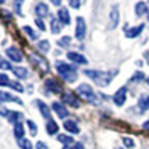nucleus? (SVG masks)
<instances>
[{
    "mask_svg": "<svg viewBox=\"0 0 149 149\" xmlns=\"http://www.w3.org/2000/svg\"><path fill=\"white\" fill-rule=\"evenodd\" d=\"M68 58L71 59L72 63H77V64H87V58H85V56H82L80 53L69 52V53H68Z\"/></svg>",
    "mask_w": 149,
    "mask_h": 149,
    "instance_id": "9d476101",
    "label": "nucleus"
},
{
    "mask_svg": "<svg viewBox=\"0 0 149 149\" xmlns=\"http://www.w3.org/2000/svg\"><path fill=\"white\" fill-rule=\"evenodd\" d=\"M116 149H122V148H116Z\"/></svg>",
    "mask_w": 149,
    "mask_h": 149,
    "instance_id": "09e8293b",
    "label": "nucleus"
},
{
    "mask_svg": "<svg viewBox=\"0 0 149 149\" xmlns=\"http://www.w3.org/2000/svg\"><path fill=\"white\" fill-rule=\"evenodd\" d=\"M77 95L82 98V100L88 101V103H93V104H96V103H98L96 95H95L93 88H91L90 85H87V84L79 85V87H77Z\"/></svg>",
    "mask_w": 149,
    "mask_h": 149,
    "instance_id": "7ed1b4c3",
    "label": "nucleus"
},
{
    "mask_svg": "<svg viewBox=\"0 0 149 149\" xmlns=\"http://www.w3.org/2000/svg\"><path fill=\"white\" fill-rule=\"evenodd\" d=\"M31 58H32L34 61L37 63V66H40V68H42V71H43V72H47V71H48V64H47V61H45V59H42V58H37V56L34 55V53L31 55Z\"/></svg>",
    "mask_w": 149,
    "mask_h": 149,
    "instance_id": "412c9836",
    "label": "nucleus"
},
{
    "mask_svg": "<svg viewBox=\"0 0 149 149\" xmlns=\"http://www.w3.org/2000/svg\"><path fill=\"white\" fill-rule=\"evenodd\" d=\"M122 141H123V144H125L127 148H135V141H133L132 138H128V136H125Z\"/></svg>",
    "mask_w": 149,
    "mask_h": 149,
    "instance_id": "7c9ffc66",
    "label": "nucleus"
},
{
    "mask_svg": "<svg viewBox=\"0 0 149 149\" xmlns=\"http://www.w3.org/2000/svg\"><path fill=\"white\" fill-rule=\"evenodd\" d=\"M117 24H119V7L114 5L111 8V15H109V29L117 27Z\"/></svg>",
    "mask_w": 149,
    "mask_h": 149,
    "instance_id": "423d86ee",
    "label": "nucleus"
},
{
    "mask_svg": "<svg viewBox=\"0 0 149 149\" xmlns=\"http://www.w3.org/2000/svg\"><path fill=\"white\" fill-rule=\"evenodd\" d=\"M45 87L48 88V90H52L53 93H61V85L58 84V82L55 80V79H50V80L45 82Z\"/></svg>",
    "mask_w": 149,
    "mask_h": 149,
    "instance_id": "ddd939ff",
    "label": "nucleus"
},
{
    "mask_svg": "<svg viewBox=\"0 0 149 149\" xmlns=\"http://www.w3.org/2000/svg\"><path fill=\"white\" fill-rule=\"evenodd\" d=\"M143 29H144V24H139V26L132 27V29H125V36L128 39H135V37H138L143 32Z\"/></svg>",
    "mask_w": 149,
    "mask_h": 149,
    "instance_id": "1a4fd4ad",
    "label": "nucleus"
},
{
    "mask_svg": "<svg viewBox=\"0 0 149 149\" xmlns=\"http://www.w3.org/2000/svg\"><path fill=\"white\" fill-rule=\"evenodd\" d=\"M39 50H40V52H43V53L48 52V50H50V42H48V40H40V42H39Z\"/></svg>",
    "mask_w": 149,
    "mask_h": 149,
    "instance_id": "cd10ccee",
    "label": "nucleus"
},
{
    "mask_svg": "<svg viewBox=\"0 0 149 149\" xmlns=\"http://www.w3.org/2000/svg\"><path fill=\"white\" fill-rule=\"evenodd\" d=\"M55 68H56V71H58V74L61 75L66 82H74L75 79H77V71H75L74 66L66 64V63H63V61H58L55 64Z\"/></svg>",
    "mask_w": 149,
    "mask_h": 149,
    "instance_id": "f03ea898",
    "label": "nucleus"
},
{
    "mask_svg": "<svg viewBox=\"0 0 149 149\" xmlns=\"http://www.w3.org/2000/svg\"><path fill=\"white\" fill-rule=\"evenodd\" d=\"M63 103L69 104V106H72V107H79V106H80L77 96H75L74 93H71V91H66V93L63 95Z\"/></svg>",
    "mask_w": 149,
    "mask_h": 149,
    "instance_id": "39448f33",
    "label": "nucleus"
},
{
    "mask_svg": "<svg viewBox=\"0 0 149 149\" xmlns=\"http://www.w3.org/2000/svg\"><path fill=\"white\" fill-rule=\"evenodd\" d=\"M19 119H23V114L21 112H10L8 114V120H10V122H16L18 123Z\"/></svg>",
    "mask_w": 149,
    "mask_h": 149,
    "instance_id": "bb28decb",
    "label": "nucleus"
},
{
    "mask_svg": "<svg viewBox=\"0 0 149 149\" xmlns=\"http://www.w3.org/2000/svg\"><path fill=\"white\" fill-rule=\"evenodd\" d=\"M8 114H10V112H8V111L5 109V107L2 106V104H0V116H7V117H8Z\"/></svg>",
    "mask_w": 149,
    "mask_h": 149,
    "instance_id": "ea45409f",
    "label": "nucleus"
},
{
    "mask_svg": "<svg viewBox=\"0 0 149 149\" xmlns=\"http://www.w3.org/2000/svg\"><path fill=\"white\" fill-rule=\"evenodd\" d=\"M146 82H148V85H149V77H148V79H146Z\"/></svg>",
    "mask_w": 149,
    "mask_h": 149,
    "instance_id": "49530a36",
    "label": "nucleus"
},
{
    "mask_svg": "<svg viewBox=\"0 0 149 149\" xmlns=\"http://www.w3.org/2000/svg\"><path fill=\"white\" fill-rule=\"evenodd\" d=\"M58 43H59V45H61V47H63V45H64V47H68L69 43H71V37H63V39L59 40Z\"/></svg>",
    "mask_w": 149,
    "mask_h": 149,
    "instance_id": "c9c22d12",
    "label": "nucleus"
},
{
    "mask_svg": "<svg viewBox=\"0 0 149 149\" xmlns=\"http://www.w3.org/2000/svg\"><path fill=\"white\" fill-rule=\"evenodd\" d=\"M58 141L68 146V144H72V143H74V139H72L71 136H68V135H59V136H58Z\"/></svg>",
    "mask_w": 149,
    "mask_h": 149,
    "instance_id": "393cba45",
    "label": "nucleus"
},
{
    "mask_svg": "<svg viewBox=\"0 0 149 149\" xmlns=\"http://www.w3.org/2000/svg\"><path fill=\"white\" fill-rule=\"evenodd\" d=\"M125 98H127V88L122 87V88H119V90L116 91V95H114V103H116L117 106H123Z\"/></svg>",
    "mask_w": 149,
    "mask_h": 149,
    "instance_id": "0eeeda50",
    "label": "nucleus"
},
{
    "mask_svg": "<svg viewBox=\"0 0 149 149\" xmlns=\"http://www.w3.org/2000/svg\"><path fill=\"white\" fill-rule=\"evenodd\" d=\"M47 133H48V135H56V133H58V125H56V122H53V120H48V122H47Z\"/></svg>",
    "mask_w": 149,
    "mask_h": 149,
    "instance_id": "4be33fe9",
    "label": "nucleus"
},
{
    "mask_svg": "<svg viewBox=\"0 0 149 149\" xmlns=\"http://www.w3.org/2000/svg\"><path fill=\"white\" fill-rule=\"evenodd\" d=\"M18 144H19V148H21V149H32V144H31L29 139L21 138V139H18Z\"/></svg>",
    "mask_w": 149,
    "mask_h": 149,
    "instance_id": "a878e982",
    "label": "nucleus"
},
{
    "mask_svg": "<svg viewBox=\"0 0 149 149\" xmlns=\"http://www.w3.org/2000/svg\"><path fill=\"white\" fill-rule=\"evenodd\" d=\"M11 71H13V74L16 75V77H19V79H26L27 74H29L26 68H11Z\"/></svg>",
    "mask_w": 149,
    "mask_h": 149,
    "instance_id": "aec40b11",
    "label": "nucleus"
},
{
    "mask_svg": "<svg viewBox=\"0 0 149 149\" xmlns=\"http://www.w3.org/2000/svg\"><path fill=\"white\" fill-rule=\"evenodd\" d=\"M0 3H5V0H0Z\"/></svg>",
    "mask_w": 149,
    "mask_h": 149,
    "instance_id": "a18cd8bd",
    "label": "nucleus"
},
{
    "mask_svg": "<svg viewBox=\"0 0 149 149\" xmlns=\"http://www.w3.org/2000/svg\"><path fill=\"white\" fill-rule=\"evenodd\" d=\"M0 85H2V87H5V85L10 87L11 85V82H10V79H8L7 74H0Z\"/></svg>",
    "mask_w": 149,
    "mask_h": 149,
    "instance_id": "c85d7f7f",
    "label": "nucleus"
},
{
    "mask_svg": "<svg viewBox=\"0 0 149 149\" xmlns=\"http://www.w3.org/2000/svg\"><path fill=\"white\" fill-rule=\"evenodd\" d=\"M11 88H15L16 91H24V87L21 84H18V82H11V85H10Z\"/></svg>",
    "mask_w": 149,
    "mask_h": 149,
    "instance_id": "72a5a7b5",
    "label": "nucleus"
},
{
    "mask_svg": "<svg viewBox=\"0 0 149 149\" xmlns=\"http://www.w3.org/2000/svg\"><path fill=\"white\" fill-rule=\"evenodd\" d=\"M52 107H53V111H55V112L58 114L59 117H61V119L68 117V109H66V107L63 106L61 103H58V101H56V103H53V104H52Z\"/></svg>",
    "mask_w": 149,
    "mask_h": 149,
    "instance_id": "f8f14e48",
    "label": "nucleus"
},
{
    "mask_svg": "<svg viewBox=\"0 0 149 149\" xmlns=\"http://www.w3.org/2000/svg\"><path fill=\"white\" fill-rule=\"evenodd\" d=\"M69 5L72 8H80V0H69Z\"/></svg>",
    "mask_w": 149,
    "mask_h": 149,
    "instance_id": "4c0bfd02",
    "label": "nucleus"
},
{
    "mask_svg": "<svg viewBox=\"0 0 149 149\" xmlns=\"http://www.w3.org/2000/svg\"><path fill=\"white\" fill-rule=\"evenodd\" d=\"M138 106H139V109H141V111H148L149 109V96H148V95H141Z\"/></svg>",
    "mask_w": 149,
    "mask_h": 149,
    "instance_id": "6ab92c4d",
    "label": "nucleus"
},
{
    "mask_svg": "<svg viewBox=\"0 0 149 149\" xmlns=\"http://www.w3.org/2000/svg\"><path fill=\"white\" fill-rule=\"evenodd\" d=\"M24 0H15V11H16L18 15H23L21 13V5H23Z\"/></svg>",
    "mask_w": 149,
    "mask_h": 149,
    "instance_id": "2f4dec72",
    "label": "nucleus"
},
{
    "mask_svg": "<svg viewBox=\"0 0 149 149\" xmlns=\"http://www.w3.org/2000/svg\"><path fill=\"white\" fill-rule=\"evenodd\" d=\"M23 31H24V32H26L27 36H29L31 39H32V40H34V39H37V36H36V34H34V31L31 29L29 26H24V27H23Z\"/></svg>",
    "mask_w": 149,
    "mask_h": 149,
    "instance_id": "c756f323",
    "label": "nucleus"
},
{
    "mask_svg": "<svg viewBox=\"0 0 149 149\" xmlns=\"http://www.w3.org/2000/svg\"><path fill=\"white\" fill-rule=\"evenodd\" d=\"M2 63H3V61H2V58H0V66H2Z\"/></svg>",
    "mask_w": 149,
    "mask_h": 149,
    "instance_id": "de8ad7c7",
    "label": "nucleus"
},
{
    "mask_svg": "<svg viewBox=\"0 0 149 149\" xmlns=\"http://www.w3.org/2000/svg\"><path fill=\"white\" fill-rule=\"evenodd\" d=\"M0 101H15V103H18V104H23L19 98L13 96V95L7 93V91H0Z\"/></svg>",
    "mask_w": 149,
    "mask_h": 149,
    "instance_id": "2eb2a0df",
    "label": "nucleus"
},
{
    "mask_svg": "<svg viewBox=\"0 0 149 149\" xmlns=\"http://www.w3.org/2000/svg\"><path fill=\"white\" fill-rule=\"evenodd\" d=\"M52 3L56 5V7H59V5H61V0H52Z\"/></svg>",
    "mask_w": 149,
    "mask_h": 149,
    "instance_id": "37998d69",
    "label": "nucleus"
},
{
    "mask_svg": "<svg viewBox=\"0 0 149 149\" xmlns=\"http://www.w3.org/2000/svg\"><path fill=\"white\" fill-rule=\"evenodd\" d=\"M23 135H24V127H23V123H15V136H16L18 139H21L23 138Z\"/></svg>",
    "mask_w": 149,
    "mask_h": 149,
    "instance_id": "b1692460",
    "label": "nucleus"
},
{
    "mask_svg": "<svg viewBox=\"0 0 149 149\" xmlns=\"http://www.w3.org/2000/svg\"><path fill=\"white\" fill-rule=\"evenodd\" d=\"M143 79H144V75H143V72H136V74L132 77V82H138V80H143Z\"/></svg>",
    "mask_w": 149,
    "mask_h": 149,
    "instance_id": "e433bc0d",
    "label": "nucleus"
},
{
    "mask_svg": "<svg viewBox=\"0 0 149 149\" xmlns=\"http://www.w3.org/2000/svg\"><path fill=\"white\" fill-rule=\"evenodd\" d=\"M37 103V106H39V109H40V112H42V116L45 117V119H50V107L47 106L45 103H43V101H36Z\"/></svg>",
    "mask_w": 149,
    "mask_h": 149,
    "instance_id": "dca6fc26",
    "label": "nucleus"
},
{
    "mask_svg": "<svg viewBox=\"0 0 149 149\" xmlns=\"http://www.w3.org/2000/svg\"><path fill=\"white\" fill-rule=\"evenodd\" d=\"M36 13H37V16H40V18H43V16H48V5H45V3H37L36 5Z\"/></svg>",
    "mask_w": 149,
    "mask_h": 149,
    "instance_id": "4468645a",
    "label": "nucleus"
},
{
    "mask_svg": "<svg viewBox=\"0 0 149 149\" xmlns=\"http://www.w3.org/2000/svg\"><path fill=\"white\" fill-rule=\"evenodd\" d=\"M84 74H85V75H88V77H91L98 85H100V87H106V85L111 82L112 75H114V74H117V71L101 72V71H90V69H87V71H84Z\"/></svg>",
    "mask_w": 149,
    "mask_h": 149,
    "instance_id": "f257e3e1",
    "label": "nucleus"
},
{
    "mask_svg": "<svg viewBox=\"0 0 149 149\" xmlns=\"http://www.w3.org/2000/svg\"><path fill=\"white\" fill-rule=\"evenodd\" d=\"M63 149H84V148H82V144H79V143H72V144L64 146Z\"/></svg>",
    "mask_w": 149,
    "mask_h": 149,
    "instance_id": "f704fd0d",
    "label": "nucleus"
},
{
    "mask_svg": "<svg viewBox=\"0 0 149 149\" xmlns=\"http://www.w3.org/2000/svg\"><path fill=\"white\" fill-rule=\"evenodd\" d=\"M2 68H3V69H11V66H10V63H8V61H3V63H2Z\"/></svg>",
    "mask_w": 149,
    "mask_h": 149,
    "instance_id": "79ce46f5",
    "label": "nucleus"
},
{
    "mask_svg": "<svg viewBox=\"0 0 149 149\" xmlns=\"http://www.w3.org/2000/svg\"><path fill=\"white\" fill-rule=\"evenodd\" d=\"M85 31H87V27H85V19L82 16H79L77 19H75V37H77V40L85 39Z\"/></svg>",
    "mask_w": 149,
    "mask_h": 149,
    "instance_id": "20e7f679",
    "label": "nucleus"
},
{
    "mask_svg": "<svg viewBox=\"0 0 149 149\" xmlns=\"http://www.w3.org/2000/svg\"><path fill=\"white\" fill-rule=\"evenodd\" d=\"M36 24H37V27H39L40 31H45V24H43V21L40 19V18H37V19H36Z\"/></svg>",
    "mask_w": 149,
    "mask_h": 149,
    "instance_id": "58836bf2",
    "label": "nucleus"
},
{
    "mask_svg": "<svg viewBox=\"0 0 149 149\" xmlns=\"http://www.w3.org/2000/svg\"><path fill=\"white\" fill-rule=\"evenodd\" d=\"M36 149H48V148H47V144H45V143L39 141V143H37V146H36Z\"/></svg>",
    "mask_w": 149,
    "mask_h": 149,
    "instance_id": "a19ab883",
    "label": "nucleus"
},
{
    "mask_svg": "<svg viewBox=\"0 0 149 149\" xmlns=\"http://www.w3.org/2000/svg\"><path fill=\"white\" fill-rule=\"evenodd\" d=\"M143 128H144V130H148V132H149V120H148V122H144V123H143Z\"/></svg>",
    "mask_w": 149,
    "mask_h": 149,
    "instance_id": "c03bdc74",
    "label": "nucleus"
},
{
    "mask_svg": "<svg viewBox=\"0 0 149 149\" xmlns=\"http://www.w3.org/2000/svg\"><path fill=\"white\" fill-rule=\"evenodd\" d=\"M7 55H8L10 59H13V61H16V63L23 61V55H21V52L16 48V47H10V48L7 50Z\"/></svg>",
    "mask_w": 149,
    "mask_h": 149,
    "instance_id": "6e6552de",
    "label": "nucleus"
},
{
    "mask_svg": "<svg viewBox=\"0 0 149 149\" xmlns=\"http://www.w3.org/2000/svg\"><path fill=\"white\" fill-rule=\"evenodd\" d=\"M27 127H29V130H31V135H36L37 133V127L32 120H27Z\"/></svg>",
    "mask_w": 149,
    "mask_h": 149,
    "instance_id": "473e14b6",
    "label": "nucleus"
},
{
    "mask_svg": "<svg viewBox=\"0 0 149 149\" xmlns=\"http://www.w3.org/2000/svg\"><path fill=\"white\" fill-rule=\"evenodd\" d=\"M50 26H52V34H59V31H61V23H59V19L52 18V23H50Z\"/></svg>",
    "mask_w": 149,
    "mask_h": 149,
    "instance_id": "5701e85b",
    "label": "nucleus"
},
{
    "mask_svg": "<svg viewBox=\"0 0 149 149\" xmlns=\"http://www.w3.org/2000/svg\"><path fill=\"white\" fill-rule=\"evenodd\" d=\"M58 19L61 24H64V26H68L69 23H71V16H69V11L66 10V8H59L58 10Z\"/></svg>",
    "mask_w": 149,
    "mask_h": 149,
    "instance_id": "9b49d317",
    "label": "nucleus"
},
{
    "mask_svg": "<svg viewBox=\"0 0 149 149\" xmlns=\"http://www.w3.org/2000/svg\"><path fill=\"white\" fill-rule=\"evenodd\" d=\"M64 128L68 130V132H71V133H79L80 130H79V125L74 122V120H66L64 122Z\"/></svg>",
    "mask_w": 149,
    "mask_h": 149,
    "instance_id": "f3484780",
    "label": "nucleus"
},
{
    "mask_svg": "<svg viewBox=\"0 0 149 149\" xmlns=\"http://www.w3.org/2000/svg\"><path fill=\"white\" fill-rule=\"evenodd\" d=\"M135 13L138 15V16H143V15L148 13V5L144 3V2H138L135 7Z\"/></svg>",
    "mask_w": 149,
    "mask_h": 149,
    "instance_id": "a211bd4d",
    "label": "nucleus"
}]
</instances>
